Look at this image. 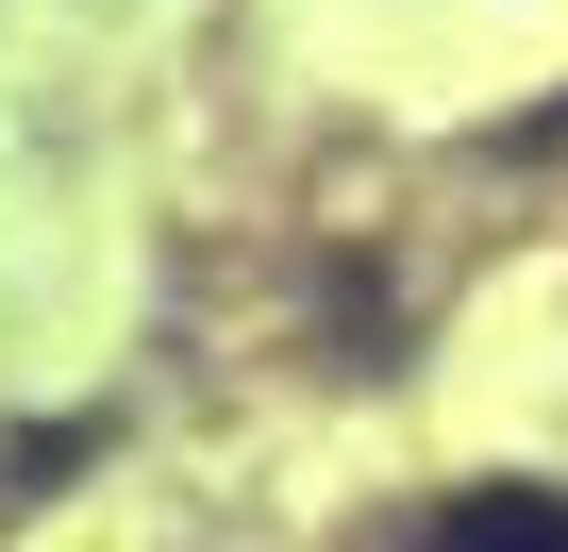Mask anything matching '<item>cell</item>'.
Segmentation results:
<instances>
[{"label": "cell", "instance_id": "1", "mask_svg": "<svg viewBox=\"0 0 568 552\" xmlns=\"http://www.w3.org/2000/svg\"><path fill=\"white\" fill-rule=\"evenodd\" d=\"M435 552H568V502L551 485H485V502L435 519Z\"/></svg>", "mask_w": 568, "mask_h": 552}]
</instances>
